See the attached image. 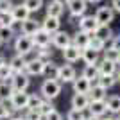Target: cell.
<instances>
[{"label":"cell","instance_id":"1","mask_svg":"<svg viewBox=\"0 0 120 120\" xmlns=\"http://www.w3.org/2000/svg\"><path fill=\"white\" fill-rule=\"evenodd\" d=\"M61 93V82L57 79H47L43 84H41V95L43 99L52 100Z\"/></svg>","mask_w":120,"mask_h":120},{"label":"cell","instance_id":"2","mask_svg":"<svg viewBox=\"0 0 120 120\" xmlns=\"http://www.w3.org/2000/svg\"><path fill=\"white\" fill-rule=\"evenodd\" d=\"M32 49H34V43H32V38L27 34H22L18 36L15 40V50H16V54H20V56H27L32 52Z\"/></svg>","mask_w":120,"mask_h":120},{"label":"cell","instance_id":"3","mask_svg":"<svg viewBox=\"0 0 120 120\" xmlns=\"http://www.w3.org/2000/svg\"><path fill=\"white\" fill-rule=\"evenodd\" d=\"M30 81H29V75L25 72H18V74H13L11 77V88L15 91H25L29 88Z\"/></svg>","mask_w":120,"mask_h":120},{"label":"cell","instance_id":"4","mask_svg":"<svg viewBox=\"0 0 120 120\" xmlns=\"http://www.w3.org/2000/svg\"><path fill=\"white\" fill-rule=\"evenodd\" d=\"M50 43L63 50L65 47H68L72 43V36L68 34V32H65V30H56V32L50 34Z\"/></svg>","mask_w":120,"mask_h":120},{"label":"cell","instance_id":"5","mask_svg":"<svg viewBox=\"0 0 120 120\" xmlns=\"http://www.w3.org/2000/svg\"><path fill=\"white\" fill-rule=\"evenodd\" d=\"M113 18H115V11L111 9V5L109 7H108V5H102L95 13V20L99 22V25H109L111 22H113Z\"/></svg>","mask_w":120,"mask_h":120},{"label":"cell","instance_id":"6","mask_svg":"<svg viewBox=\"0 0 120 120\" xmlns=\"http://www.w3.org/2000/svg\"><path fill=\"white\" fill-rule=\"evenodd\" d=\"M9 102H11L13 109H25L27 102H29V93H25V91H13L9 97Z\"/></svg>","mask_w":120,"mask_h":120},{"label":"cell","instance_id":"7","mask_svg":"<svg viewBox=\"0 0 120 120\" xmlns=\"http://www.w3.org/2000/svg\"><path fill=\"white\" fill-rule=\"evenodd\" d=\"M66 7L74 18H81L88 9V4H86V0H66Z\"/></svg>","mask_w":120,"mask_h":120},{"label":"cell","instance_id":"8","mask_svg":"<svg viewBox=\"0 0 120 120\" xmlns=\"http://www.w3.org/2000/svg\"><path fill=\"white\" fill-rule=\"evenodd\" d=\"M77 77V72L72 65H63L59 66V70H57V81L59 82H72V81Z\"/></svg>","mask_w":120,"mask_h":120},{"label":"cell","instance_id":"9","mask_svg":"<svg viewBox=\"0 0 120 120\" xmlns=\"http://www.w3.org/2000/svg\"><path fill=\"white\" fill-rule=\"evenodd\" d=\"M99 27V22L95 20V16H81L79 18V30H84L88 34H93Z\"/></svg>","mask_w":120,"mask_h":120},{"label":"cell","instance_id":"10","mask_svg":"<svg viewBox=\"0 0 120 120\" xmlns=\"http://www.w3.org/2000/svg\"><path fill=\"white\" fill-rule=\"evenodd\" d=\"M43 68H45V63L36 57V59H30L25 63L23 72L27 75H43Z\"/></svg>","mask_w":120,"mask_h":120},{"label":"cell","instance_id":"11","mask_svg":"<svg viewBox=\"0 0 120 120\" xmlns=\"http://www.w3.org/2000/svg\"><path fill=\"white\" fill-rule=\"evenodd\" d=\"M30 38H32L34 47H38V49H47V47L50 45V34L47 32V30H43V29L36 30V32L30 36Z\"/></svg>","mask_w":120,"mask_h":120},{"label":"cell","instance_id":"12","mask_svg":"<svg viewBox=\"0 0 120 120\" xmlns=\"http://www.w3.org/2000/svg\"><path fill=\"white\" fill-rule=\"evenodd\" d=\"M97 68H99V75H115L116 63L108 61V59L102 57V61H97Z\"/></svg>","mask_w":120,"mask_h":120},{"label":"cell","instance_id":"13","mask_svg":"<svg viewBox=\"0 0 120 120\" xmlns=\"http://www.w3.org/2000/svg\"><path fill=\"white\" fill-rule=\"evenodd\" d=\"M63 57H65L66 63H75V61L81 59V49H77L75 45H68L63 49Z\"/></svg>","mask_w":120,"mask_h":120},{"label":"cell","instance_id":"14","mask_svg":"<svg viewBox=\"0 0 120 120\" xmlns=\"http://www.w3.org/2000/svg\"><path fill=\"white\" fill-rule=\"evenodd\" d=\"M72 86H74V91L75 93H88L91 86V81H88L84 75H81V77H75L72 81Z\"/></svg>","mask_w":120,"mask_h":120},{"label":"cell","instance_id":"15","mask_svg":"<svg viewBox=\"0 0 120 120\" xmlns=\"http://www.w3.org/2000/svg\"><path fill=\"white\" fill-rule=\"evenodd\" d=\"M9 13H11V16H13V20H15V22H23V20H27V18L30 16L29 9H27L23 4H22V5H13Z\"/></svg>","mask_w":120,"mask_h":120},{"label":"cell","instance_id":"16","mask_svg":"<svg viewBox=\"0 0 120 120\" xmlns=\"http://www.w3.org/2000/svg\"><path fill=\"white\" fill-rule=\"evenodd\" d=\"M59 27H61V22H59V18H56V16H45V20L41 22V29L47 30L49 34L59 30Z\"/></svg>","mask_w":120,"mask_h":120},{"label":"cell","instance_id":"17","mask_svg":"<svg viewBox=\"0 0 120 120\" xmlns=\"http://www.w3.org/2000/svg\"><path fill=\"white\" fill-rule=\"evenodd\" d=\"M20 23H22V34H27V36H32L36 30L41 29V23L32 20V18H27V20L20 22Z\"/></svg>","mask_w":120,"mask_h":120},{"label":"cell","instance_id":"18","mask_svg":"<svg viewBox=\"0 0 120 120\" xmlns=\"http://www.w3.org/2000/svg\"><path fill=\"white\" fill-rule=\"evenodd\" d=\"M88 111H90V115H93V116H104L108 109H106L104 100H90Z\"/></svg>","mask_w":120,"mask_h":120},{"label":"cell","instance_id":"19","mask_svg":"<svg viewBox=\"0 0 120 120\" xmlns=\"http://www.w3.org/2000/svg\"><path fill=\"white\" fill-rule=\"evenodd\" d=\"M81 59L84 61L86 65H97V61H99V52L93 50L91 47H86V49L81 50Z\"/></svg>","mask_w":120,"mask_h":120},{"label":"cell","instance_id":"20","mask_svg":"<svg viewBox=\"0 0 120 120\" xmlns=\"http://www.w3.org/2000/svg\"><path fill=\"white\" fill-rule=\"evenodd\" d=\"M88 104H90V97H88V93H75L74 97H72V108H75V109H86L88 108Z\"/></svg>","mask_w":120,"mask_h":120},{"label":"cell","instance_id":"21","mask_svg":"<svg viewBox=\"0 0 120 120\" xmlns=\"http://www.w3.org/2000/svg\"><path fill=\"white\" fill-rule=\"evenodd\" d=\"M65 11V4L61 0H52L49 5H47V16H56V18H61Z\"/></svg>","mask_w":120,"mask_h":120},{"label":"cell","instance_id":"22","mask_svg":"<svg viewBox=\"0 0 120 120\" xmlns=\"http://www.w3.org/2000/svg\"><path fill=\"white\" fill-rule=\"evenodd\" d=\"M90 36L91 34H88V32H84V30H79L77 34L72 38V45H75L77 49H86L88 47V43H90Z\"/></svg>","mask_w":120,"mask_h":120},{"label":"cell","instance_id":"23","mask_svg":"<svg viewBox=\"0 0 120 120\" xmlns=\"http://www.w3.org/2000/svg\"><path fill=\"white\" fill-rule=\"evenodd\" d=\"M106 88H102L100 84H91L90 90H88V97H90V100H106Z\"/></svg>","mask_w":120,"mask_h":120},{"label":"cell","instance_id":"24","mask_svg":"<svg viewBox=\"0 0 120 120\" xmlns=\"http://www.w3.org/2000/svg\"><path fill=\"white\" fill-rule=\"evenodd\" d=\"M25 63H27L25 56L16 54L15 57H13V59L9 61V66L13 68V72H15V74H18V72H23V68H25Z\"/></svg>","mask_w":120,"mask_h":120},{"label":"cell","instance_id":"25","mask_svg":"<svg viewBox=\"0 0 120 120\" xmlns=\"http://www.w3.org/2000/svg\"><path fill=\"white\" fill-rule=\"evenodd\" d=\"M93 34H95L97 38H100V40L106 43L108 40H111V38H113V30L109 29V25H99Z\"/></svg>","mask_w":120,"mask_h":120},{"label":"cell","instance_id":"26","mask_svg":"<svg viewBox=\"0 0 120 120\" xmlns=\"http://www.w3.org/2000/svg\"><path fill=\"white\" fill-rule=\"evenodd\" d=\"M104 104H106V109L108 111H111V113H120V97L113 95V97H109V99H106Z\"/></svg>","mask_w":120,"mask_h":120},{"label":"cell","instance_id":"27","mask_svg":"<svg viewBox=\"0 0 120 120\" xmlns=\"http://www.w3.org/2000/svg\"><path fill=\"white\" fill-rule=\"evenodd\" d=\"M57 70L59 66L52 63V61H47L45 63V68H43V74L47 75V79H57Z\"/></svg>","mask_w":120,"mask_h":120},{"label":"cell","instance_id":"28","mask_svg":"<svg viewBox=\"0 0 120 120\" xmlns=\"http://www.w3.org/2000/svg\"><path fill=\"white\" fill-rule=\"evenodd\" d=\"M115 82H116L115 75H99V77H97V84H100L102 88H106V90L113 88Z\"/></svg>","mask_w":120,"mask_h":120},{"label":"cell","instance_id":"29","mask_svg":"<svg viewBox=\"0 0 120 120\" xmlns=\"http://www.w3.org/2000/svg\"><path fill=\"white\" fill-rule=\"evenodd\" d=\"M88 47H91L93 50H97V52H102L104 50V47H106V43L100 38H97L95 34H91L90 36V43H88Z\"/></svg>","mask_w":120,"mask_h":120},{"label":"cell","instance_id":"30","mask_svg":"<svg viewBox=\"0 0 120 120\" xmlns=\"http://www.w3.org/2000/svg\"><path fill=\"white\" fill-rule=\"evenodd\" d=\"M23 5L29 9V13H38L43 7V0H25Z\"/></svg>","mask_w":120,"mask_h":120},{"label":"cell","instance_id":"31","mask_svg":"<svg viewBox=\"0 0 120 120\" xmlns=\"http://www.w3.org/2000/svg\"><path fill=\"white\" fill-rule=\"evenodd\" d=\"M82 75H84L88 81L97 79V77H99V68H97V65H86V68H84V72H82Z\"/></svg>","mask_w":120,"mask_h":120},{"label":"cell","instance_id":"32","mask_svg":"<svg viewBox=\"0 0 120 120\" xmlns=\"http://www.w3.org/2000/svg\"><path fill=\"white\" fill-rule=\"evenodd\" d=\"M13 88H11V84H7V82H0V100H5V99H9L11 93H13Z\"/></svg>","mask_w":120,"mask_h":120},{"label":"cell","instance_id":"33","mask_svg":"<svg viewBox=\"0 0 120 120\" xmlns=\"http://www.w3.org/2000/svg\"><path fill=\"white\" fill-rule=\"evenodd\" d=\"M13 38V27H0V43H7Z\"/></svg>","mask_w":120,"mask_h":120},{"label":"cell","instance_id":"34","mask_svg":"<svg viewBox=\"0 0 120 120\" xmlns=\"http://www.w3.org/2000/svg\"><path fill=\"white\" fill-rule=\"evenodd\" d=\"M36 109H38L41 115L45 116L47 113H50V111L54 109V106H52V102H50V100H47V99H45V100H41V102H40V106H38Z\"/></svg>","mask_w":120,"mask_h":120},{"label":"cell","instance_id":"35","mask_svg":"<svg viewBox=\"0 0 120 120\" xmlns=\"http://www.w3.org/2000/svg\"><path fill=\"white\" fill-rule=\"evenodd\" d=\"M13 74H15V72H13V68H11L9 66V63H4V65L0 66V79H11V77H13Z\"/></svg>","mask_w":120,"mask_h":120},{"label":"cell","instance_id":"36","mask_svg":"<svg viewBox=\"0 0 120 120\" xmlns=\"http://www.w3.org/2000/svg\"><path fill=\"white\" fill-rule=\"evenodd\" d=\"M16 22L13 20V16L11 13H4V15H0V27H13Z\"/></svg>","mask_w":120,"mask_h":120},{"label":"cell","instance_id":"37","mask_svg":"<svg viewBox=\"0 0 120 120\" xmlns=\"http://www.w3.org/2000/svg\"><path fill=\"white\" fill-rule=\"evenodd\" d=\"M104 59L113 61V63H118V59H120V52H116L115 49H108V50H104Z\"/></svg>","mask_w":120,"mask_h":120},{"label":"cell","instance_id":"38","mask_svg":"<svg viewBox=\"0 0 120 120\" xmlns=\"http://www.w3.org/2000/svg\"><path fill=\"white\" fill-rule=\"evenodd\" d=\"M66 120H84V115H82V111H81V109L72 108V109L66 113Z\"/></svg>","mask_w":120,"mask_h":120},{"label":"cell","instance_id":"39","mask_svg":"<svg viewBox=\"0 0 120 120\" xmlns=\"http://www.w3.org/2000/svg\"><path fill=\"white\" fill-rule=\"evenodd\" d=\"M41 97H38V95H29V102H27V109H36L38 106H40V102H41Z\"/></svg>","mask_w":120,"mask_h":120},{"label":"cell","instance_id":"40","mask_svg":"<svg viewBox=\"0 0 120 120\" xmlns=\"http://www.w3.org/2000/svg\"><path fill=\"white\" fill-rule=\"evenodd\" d=\"M25 120H43V115L38 109H29L25 115Z\"/></svg>","mask_w":120,"mask_h":120},{"label":"cell","instance_id":"41","mask_svg":"<svg viewBox=\"0 0 120 120\" xmlns=\"http://www.w3.org/2000/svg\"><path fill=\"white\" fill-rule=\"evenodd\" d=\"M11 7H13V2H11V0H0V15L9 13Z\"/></svg>","mask_w":120,"mask_h":120},{"label":"cell","instance_id":"42","mask_svg":"<svg viewBox=\"0 0 120 120\" xmlns=\"http://www.w3.org/2000/svg\"><path fill=\"white\" fill-rule=\"evenodd\" d=\"M11 116V109H7L4 100H0V118H9Z\"/></svg>","mask_w":120,"mask_h":120},{"label":"cell","instance_id":"43","mask_svg":"<svg viewBox=\"0 0 120 120\" xmlns=\"http://www.w3.org/2000/svg\"><path fill=\"white\" fill-rule=\"evenodd\" d=\"M38 59H41L43 63L50 61V52H49L47 49H40V54H38Z\"/></svg>","mask_w":120,"mask_h":120},{"label":"cell","instance_id":"44","mask_svg":"<svg viewBox=\"0 0 120 120\" xmlns=\"http://www.w3.org/2000/svg\"><path fill=\"white\" fill-rule=\"evenodd\" d=\"M43 118H45V120H61V113H59V111H56V109H52L50 113H47Z\"/></svg>","mask_w":120,"mask_h":120},{"label":"cell","instance_id":"45","mask_svg":"<svg viewBox=\"0 0 120 120\" xmlns=\"http://www.w3.org/2000/svg\"><path fill=\"white\" fill-rule=\"evenodd\" d=\"M111 49H115L116 52H120V36H113L111 38Z\"/></svg>","mask_w":120,"mask_h":120},{"label":"cell","instance_id":"46","mask_svg":"<svg viewBox=\"0 0 120 120\" xmlns=\"http://www.w3.org/2000/svg\"><path fill=\"white\" fill-rule=\"evenodd\" d=\"M111 9L120 13V0H113V2H111Z\"/></svg>","mask_w":120,"mask_h":120},{"label":"cell","instance_id":"47","mask_svg":"<svg viewBox=\"0 0 120 120\" xmlns=\"http://www.w3.org/2000/svg\"><path fill=\"white\" fill-rule=\"evenodd\" d=\"M86 120H100V116H93V115H91V116H88Z\"/></svg>","mask_w":120,"mask_h":120},{"label":"cell","instance_id":"48","mask_svg":"<svg viewBox=\"0 0 120 120\" xmlns=\"http://www.w3.org/2000/svg\"><path fill=\"white\" fill-rule=\"evenodd\" d=\"M4 63H5V59H4V56H2V54H0V66H2V65H4Z\"/></svg>","mask_w":120,"mask_h":120},{"label":"cell","instance_id":"49","mask_svg":"<svg viewBox=\"0 0 120 120\" xmlns=\"http://www.w3.org/2000/svg\"><path fill=\"white\" fill-rule=\"evenodd\" d=\"M86 2H90V4H97V2H100V0H86Z\"/></svg>","mask_w":120,"mask_h":120},{"label":"cell","instance_id":"50","mask_svg":"<svg viewBox=\"0 0 120 120\" xmlns=\"http://www.w3.org/2000/svg\"><path fill=\"white\" fill-rule=\"evenodd\" d=\"M100 120H116V118H113V116H108V118H100Z\"/></svg>","mask_w":120,"mask_h":120},{"label":"cell","instance_id":"51","mask_svg":"<svg viewBox=\"0 0 120 120\" xmlns=\"http://www.w3.org/2000/svg\"><path fill=\"white\" fill-rule=\"evenodd\" d=\"M11 120H25V118H11Z\"/></svg>","mask_w":120,"mask_h":120},{"label":"cell","instance_id":"52","mask_svg":"<svg viewBox=\"0 0 120 120\" xmlns=\"http://www.w3.org/2000/svg\"><path fill=\"white\" fill-rule=\"evenodd\" d=\"M118 81H120V72H118Z\"/></svg>","mask_w":120,"mask_h":120},{"label":"cell","instance_id":"53","mask_svg":"<svg viewBox=\"0 0 120 120\" xmlns=\"http://www.w3.org/2000/svg\"><path fill=\"white\" fill-rule=\"evenodd\" d=\"M116 120H120V116H118V118H116Z\"/></svg>","mask_w":120,"mask_h":120},{"label":"cell","instance_id":"54","mask_svg":"<svg viewBox=\"0 0 120 120\" xmlns=\"http://www.w3.org/2000/svg\"><path fill=\"white\" fill-rule=\"evenodd\" d=\"M118 63H120V59H118Z\"/></svg>","mask_w":120,"mask_h":120}]
</instances>
